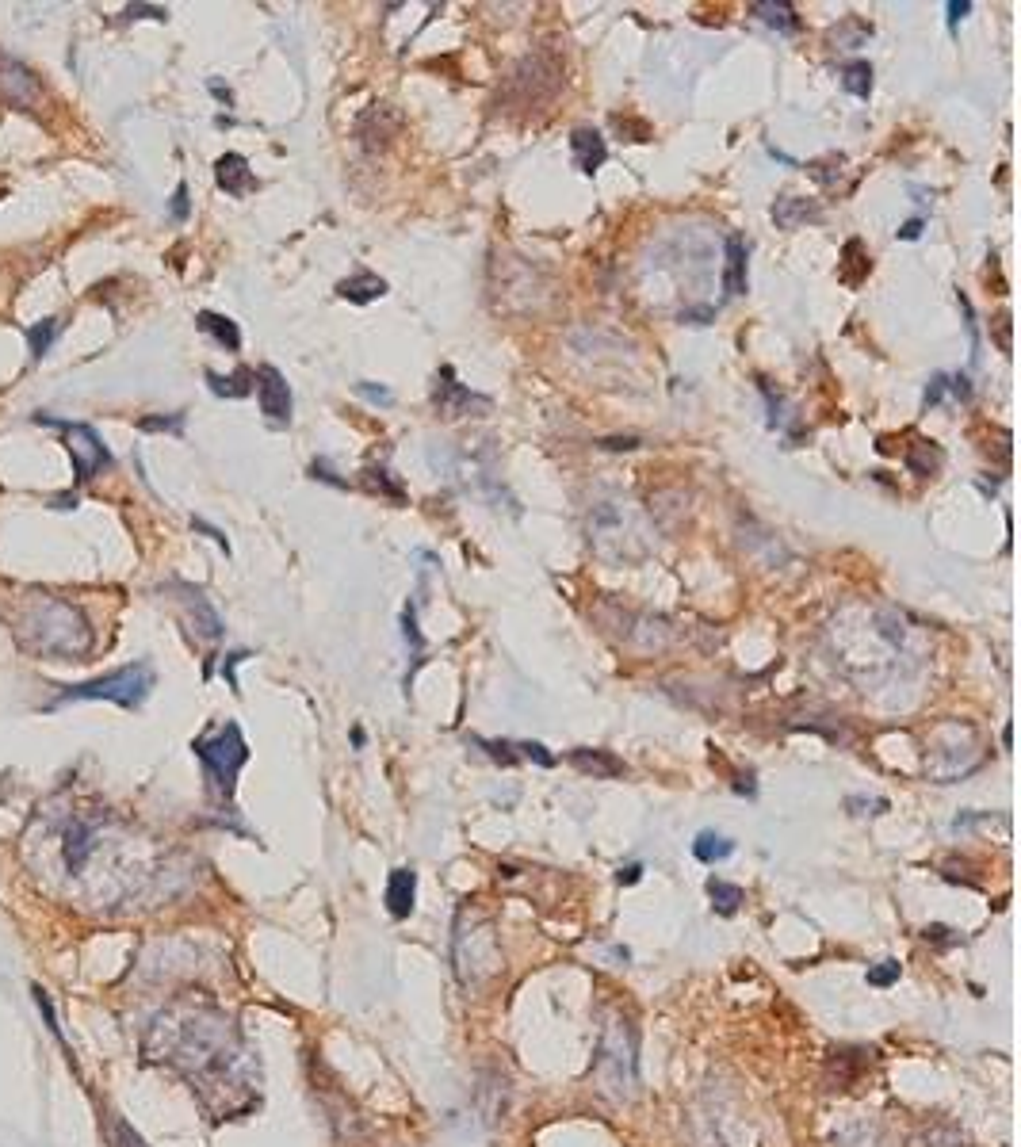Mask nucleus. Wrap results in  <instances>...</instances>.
<instances>
[{
    "label": "nucleus",
    "instance_id": "1",
    "mask_svg": "<svg viewBox=\"0 0 1021 1147\" xmlns=\"http://www.w3.org/2000/svg\"><path fill=\"white\" fill-rule=\"evenodd\" d=\"M146 1060L180 1071L215 1121L238 1117L257 1102L261 1067L230 1014L211 1002H173L153 1018Z\"/></svg>",
    "mask_w": 1021,
    "mask_h": 1147
},
{
    "label": "nucleus",
    "instance_id": "2",
    "mask_svg": "<svg viewBox=\"0 0 1021 1147\" xmlns=\"http://www.w3.org/2000/svg\"><path fill=\"white\" fill-rule=\"evenodd\" d=\"M16 635H20L23 650L39 654L46 662H54V658L85 662V654L92 650V628H88L85 612L69 601H58V597H43L27 608Z\"/></svg>",
    "mask_w": 1021,
    "mask_h": 1147
},
{
    "label": "nucleus",
    "instance_id": "3",
    "mask_svg": "<svg viewBox=\"0 0 1021 1147\" xmlns=\"http://www.w3.org/2000/svg\"><path fill=\"white\" fill-rule=\"evenodd\" d=\"M196 758L203 761V773L211 780V792L218 800H234V788H238V773L245 769L249 761V742L241 735L238 723H222L215 731L199 735L192 742Z\"/></svg>",
    "mask_w": 1021,
    "mask_h": 1147
},
{
    "label": "nucleus",
    "instance_id": "4",
    "mask_svg": "<svg viewBox=\"0 0 1021 1147\" xmlns=\"http://www.w3.org/2000/svg\"><path fill=\"white\" fill-rule=\"evenodd\" d=\"M593 1075L612 1102H628L635 1094V1033L628 1021L612 1018L601 1033V1048L593 1060Z\"/></svg>",
    "mask_w": 1021,
    "mask_h": 1147
},
{
    "label": "nucleus",
    "instance_id": "5",
    "mask_svg": "<svg viewBox=\"0 0 1021 1147\" xmlns=\"http://www.w3.org/2000/svg\"><path fill=\"white\" fill-rule=\"evenodd\" d=\"M153 670L146 662H131L123 670L104 673V677H92V681H81V685H69L58 693L54 704L46 708H58V704H73V700H108V704H119V708H142V700L153 693Z\"/></svg>",
    "mask_w": 1021,
    "mask_h": 1147
},
{
    "label": "nucleus",
    "instance_id": "6",
    "mask_svg": "<svg viewBox=\"0 0 1021 1147\" xmlns=\"http://www.w3.org/2000/svg\"><path fill=\"white\" fill-rule=\"evenodd\" d=\"M456 972L467 987H478L486 979H494L501 972V949L494 941V930L490 922H478V926H463L459 922L456 930Z\"/></svg>",
    "mask_w": 1021,
    "mask_h": 1147
},
{
    "label": "nucleus",
    "instance_id": "7",
    "mask_svg": "<svg viewBox=\"0 0 1021 1147\" xmlns=\"http://www.w3.org/2000/svg\"><path fill=\"white\" fill-rule=\"evenodd\" d=\"M39 421H43V425H58V429L66 433V448H69V459H73V475H77V482H88V478L104 475V471L111 467L108 444L100 440V433H96L92 425L54 421V417H46V413H39Z\"/></svg>",
    "mask_w": 1021,
    "mask_h": 1147
},
{
    "label": "nucleus",
    "instance_id": "8",
    "mask_svg": "<svg viewBox=\"0 0 1021 1147\" xmlns=\"http://www.w3.org/2000/svg\"><path fill=\"white\" fill-rule=\"evenodd\" d=\"M433 406L444 413V417H467V413L490 410V398H486V394H475L471 387H463L452 368H440L436 387H433Z\"/></svg>",
    "mask_w": 1021,
    "mask_h": 1147
},
{
    "label": "nucleus",
    "instance_id": "9",
    "mask_svg": "<svg viewBox=\"0 0 1021 1147\" xmlns=\"http://www.w3.org/2000/svg\"><path fill=\"white\" fill-rule=\"evenodd\" d=\"M253 379H257V398H261V413L272 421V425H291V387H287V379L280 375V368H272V364H264V368L253 371Z\"/></svg>",
    "mask_w": 1021,
    "mask_h": 1147
},
{
    "label": "nucleus",
    "instance_id": "10",
    "mask_svg": "<svg viewBox=\"0 0 1021 1147\" xmlns=\"http://www.w3.org/2000/svg\"><path fill=\"white\" fill-rule=\"evenodd\" d=\"M173 589L180 593L176 601L184 605V612H188V624H192V631H196L199 639H222V631H226V624H222V616L215 612V605L207 601V593L203 589H196V585L188 582H173Z\"/></svg>",
    "mask_w": 1021,
    "mask_h": 1147
},
{
    "label": "nucleus",
    "instance_id": "11",
    "mask_svg": "<svg viewBox=\"0 0 1021 1147\" xmlns=\"http://www.w3.org/2000/svg\"><path fill=\"white\" fill-rule=\"evenodd\" d=\"M0 100H8L12 108H31L39 100V77L8 54H0Z\"/></svg>",
    "mask_w": 1021,
    "mask_h": 1147
},
{
    "label": "nucleus",
    "instance_id": "12",
    "mask_svg": "<svg viewBox=\"0 0 1021 1147\" xmlns=\"http://www.w3.org/2000/svg\"><path fill=\"white\" fill-rule=\"evenodd\" d=\"M215 184L226 195H249L257 188V176L249 173V161L241 153H222L215 161Z\"/></svg>",
    "mask_w": 1021,
    "mask_h": 1147
},
{
    "label": "nucleus",
    "instance_id": "13",
    "mask_svg": "<svg viewBox=\"0 0 1021 1147\" xmlns=\"http://www.w3.org/2000/svg\"><path fill=\"white\" fill-rule=\"evenodd\" d=\"M570 153H574V165L586 176H593L609 161V146H605V138L593 127H578L570 134Z\"/></svg>",
    "mask_w": 1021,
    "mask_h": 1147
},
{
    "label": "nucleus",
    "instance_id": "14",
    "mask_svg": "<svg viewBox=\"0 0 1021 1147\" xmlns=\"http://www.w3.org/2000/svg\"><path fill=\"white\" fill-rule=\"evenodd\" d=\"M570 765H574L578 773L593 777V780L628 777V765L616 758V754H609V750H589V746H582V750H570Z\"/></svg>",
    "mask_w": 1021,
    "mask_h": 1147
},
{
    "label": "nucleus",
    "instance_id": "15",
    "mask_svg": "<svg viewBox=\"0 0 1021 1147\" xmlns=\"http://www.w3.org/2000/svg\"><path fill=\"white\" fill-rule=\"evenodd\" d=\"M413 899H417V872L413 868H394L387 880V910L394 918H410Z\"/></svg>",
    "mask_w": 1021,
    "mask_h": 1147
},
{
    "label": "nucleus",
    "instance_id": "16",
    "mask_svg": "<svg viewBox=\"0 0 1021 1147\" xmlns=\"http://www.w3.org/2000/svg\"><path fill=\"white\" fill-rule=\"evenodd\" d=\"M337 295L341 299H348V303H375V299H383L387 295V280L383 276H375V272H356V276H348V280L337 283Z\"/></svg>",
    "mask_w": 1021,
    "mask_h": 1147
},
{
    "label": "nucleus",
    "instance_id": "17",
    "mask_svg": "<svg viewBox=\"0 0 1021 1147\" xmlns=\"http://www.w3.org/2000/svg\"><path fill=\"white\" fill-rule=\"evenodd\" d=\"M773 218H777V226H784V230H796V226H804V222L823 218V207H819V203H807L800 195H781V199L773 203Z\"/></svg>",
    "mask_w": 1021,
    "mask_h": 1147
},
{
    "label": "nucleus",
    "instance_id": "18",
    "mask_svg": "<svg viewBox=\"0 0 1021 1147\" xmlns=\"http://www.w3.org/2000/svg\"><path fill=\"white\" fill-rule=\"evenodd\" d=\"M196 325L203 329V333H207V337H215V341L226 348V352H238V348H241L238 322H230L226 314H211V310H203V314L196 318Z\"/></svg>",
    "mask_w": 1021,
    "mask_h": 1147
},
{
    "label": "nucleus",
    "instance_id": "19",
    "mask_svg": "<svg viewBox=\"0 0 1021 1147\" xmlns=\"http://www.w3.org/2000/svg\"><path fill=\"white\" fill-rule=\"evenodd\" d=\"M727 295H742L746 291V245L739 234L727 238V276H723Z\"/></svg>",
    "mask_w": 1021,
    "mask_h": 1147
},
{
    "label": "nucleus",
    "instance_id": "20",
    "mask_svg": "<svg viewBox=\"0 0 1021 1147\" xmlns=\"http://www.w3.org/2000/svg\"><path fill=\"white\" fill-rule=\"evenodd\" d=\"M253 371L249 368H238L234 375H218V371H207V387L215 390L218 398H245V394H253Z\"/></svg>",
    "mask_w": 1021,
    "mask_h": 1147
},
{
    "label": "nucleus",
    "instance_id": "21",
    "mask_svg": "<svg viewBox=\"0 0 1021 1147\" xmlns=\"http://www.w3.org/2000/svg\"><path fill=\"white\" fill-rule=\"evenodd\" d=\"M100 1136H104L108 1147H146V1140L111 1109H104V1117H100Z\"/></svg>",
    "mask_w": 1021,
    "mask_h": 1147
},
{
    "label": "nucleus",
    "instance_id": "22",
    "mask_svg": "<svg viewBox=\"0 0 1021 1147\" xmlns=\"http://www.w3.org/2000/svg\"><path fill=\"white\" fill-rule=\"evenodd\" d=\"M754 16H758L761 23H769V27L784 31V35H792V31L800 27L796 8H792V4H784V0H758V4H754Z\"/></svg>",
    "mask_w": 1021,
    "mask_h": 1147
},
{
    "label": "nucleus",
    "instance_id": "23",
    "mask_svg": "<svg viewBox=\"0 0 1021 1147\" xmlns=\"http://www.w3.org/2000/svg\"><path fill=\"white\" fill-rule=\"evenodd\" d=\"M693 853H696V861H700V865H716V861H727V857L735 853V842H731V838H723V834H716V830H704V834H696Z\"/></svg>",
    "mask_w": 1021,
    "mask_h": 1147
},
{
    "label": "nucleus",
    "instance_id": "24",
    "mask_svg": "<svg viewBox=\"0 0 1021 1147\" xmlns=\"http://www.w3.org/2000/svg\"><path fill=\"white\" fill-rule=\"evenodd\" d=\"M62 333V318H43V322H35L31 329H27V348H31V364H39L46 352H50V345H54V337Z\"/></svg>",
    "mask_w": 1021,
    "mask_h": 1147
},
{
    "label": "nucleus",
    "instance_id": "25",
    "mask_svg": "<svg viewBox=\"0 0 1021 1147\" xmlns=\"http://www.w3.org/2000/svg\"><path fill=\"white\" fill-rule=\"evenodd\" d=\"M857 1056H861V1052H846V1048H842V1052H830V1067H826V1075H834V1071H838V1079H830V1090H846L849 1083H853V1075H857V1071H861V1060H857Z\"/></svg>",
    "mask_w": 1021,
    "mask_h": 1147
},
{
    "label": "nucleus",
    "instance_id": "26",
    "mask_svg": "<svg viewBox=\"0 0 1021 1147\" xmlns=\"http://www.w3.org/2000/svg\"><path fill=\"white\" fill-rule=\"evenodd\" d=\"M842 88H846L849 96H857V100H869L872 96V65L869 62H849L846 69H842Z\"/></svg>",
    "mask_w": 1021,
    "mask_h": 1147
},
{
    "label": "nucleus",
    "instance_id": "27",
    "mask_svg": "<svg viewBox=\"0 0 1021 1147\" xmlns=\"http://www.w3.org/2000/svg\"><path fill=\"white\" fill-rule=\"evenodd\" d=\"M364 486H368L371 494H383V498H391V501H406L402 482H394L387 467H368V471H364Z\"/></svg>",
    "mask_w": 1021,
    "mask_h": 1147
},
{
    "label": "nucleus",
    "instance_id": "28",
    "mask_svg": "<svg viewBox=\"0 0 1021 1147\" xmlns=\"http://www.w3.org/2000/svg\"><path fill=\"white\" fill-rule=\"evenodd\" d=\"M708 895H712V907L719 910V914H735L742 903V888H735V884H727V880H708Z\"/></svg>",
    "mask_w": 1021,
    "mask_h": 1147
},
{
    "label": "nucleus",
    "instance_id": "29",
    "mask_svg": "<svg viewBox=\"0 0 1021 1147\" xmlns=\"http://www.w3.org/2000/svg\"><path fill=\"white\" fill-rule=\"evenodd\" d=\"M918 448H922V455L907 452V467H911L914 475H934L937 467H941V448H934V440H918Z\"/></svg>",
    "mask_w": 1021,
    "mask_h": 1147
},
{
    "label": "nucleus",
    "instance_id": "30",
    "mask_svg": "<svg viewBox=\"0 0 1021 1147\" xmlns=\"http://www.w3.org/2000/svg\"><path fill=\"white\" fill-rule=\"evenodd\" d=\"M142 433H184V413H165V417H142Z\"/></svg>",
    "mask_w": 1021,
    "mask_h": 1147
},
{
    "label": "nucleus",
    "instance_id": "31",
    "mask_svg": "<svg viewBox=\"0 0 1021 1147\" xmlns=\"http://www.w3.org/2000/svg\"><path fill=\"white\" fill-rule=\"evenodd\" d=\"M899 979V960H880L876 968H869V987H891Z\"/></svg>",
    "mask_w": 1021,
    "mask_h": 1147
},
{
    "label": "nucleus",
    "instance_id": "32",
    "mask_svg": "<svg viewBox=\"0 0 1021 1147\" xmlns=\"http://www.w3.org/2000/svg\"><path fill=\"white\" fill-rule=\"evenodd\" d=\"M188 215H192V203H188V184H176L173 203H169V218H173V222H188Z\"/></svg>",
    "mask_w": 1021,
    "mask_h": 1147
},
{
    "label": "nucleus",
    "instance_id": "33",
    "mask_svg": "<svg viewBox=\"0 0 1021 1147\" xmlns=\"http://www.w3.org/2000/svg\"><path fill=\"white\" fill-rule=\"evenodd\" d=\"M517 758L536 761V765H544V769H551V765H555V758L547 754V746H540V742H517Z\"/></svg>",
    "mask_w": 1021,
    "mask_h": 1147
},
{
    "label": "nucleus",
    "instance_id": "34",
    "mask_svg": "<svg viewBox=\"0 0 1021 1147\" xmlns=\"http://www.w3.org/2000/svg\"><path fill=\"white\" fill-rule=\"evenodd\" d=\"M123 16H127V20H169V12L157 8V4H127Z\"/></svg>",
    "mask_w": 1021,
    "mask_h": 1147
},
{
    "label": "nucleus",
    "instance_id": "35",
    "mask_svg": "<svg viewBox=\"0 0 1021 1147\" xmlns=\"http://www.w3.org/2000/svg\"><path fill=\"white\" fill-rule=\"evenodd\" d=\"M31 998H35V1002H39V1010H43V1018H46V1029H50V1033H54V1037L62 1040V1029H58V1018H54V1006H50V998H46V991H43V987H31Z\"/></svg>",
    "mask_w": 1021,
    "mask_h": 1147
},
{
    "label": "nucleus",
    "instance_id": "36",
    "mask_svg": "<svg viewBox=\"0 0 1021 1147\" xmlns=\"http://www.w3.org/2000/svg\"><path fill=\"white\" fill-rule=\"evenodd\" d=\"M356 394H364L368 402H375V406H391L394 394L387 387H375V383H356Z\"/></svg>",
    "mask_w": 1021,
    "mask_h": 1147
},
{
    "label": "nucleus",
    "instance_id": "37",
    "mask_svg": "<svg viewBox=\"0 0 1021 1147\" xmlns=\"http://www.w3.org/2000/svg\"><path fill=\"white\" fill-rule=\"evenodd\" d=\"M949 933L953 930H945V926H926L922 937H926V941H937V945H956V937H949Z\"/></svg>",
    "mask_w": 1021,
    "mask_h": 1147
},
{
    "label": "nucleus",
    "instance_id": "38",
    "mask_svg": "<svg viewBox=\"0 0 1021 1147\" xmlns=\"http://www.w3.org/2000/svg\"><path fill=\"white\" fill-rule=\"evenodd\" d=\"M895 234H899L903 241H918V238H922V218H911V222H903Z\"/></svg>",
    "mask_w": 1021,
    "mask_h": 1147
},
{
    "label": "nucleus",
    "instance_id": "39",
    "mask_svg": "<svg viewBox=\"0 0 1021 1147\" xmlns=\"http://www.w3.org/2000/svg\"><path fill=\"white\" fill-rule=\"evenodd\" d=\"M968 12H972V4H968V0H953V4H949V27H956Z\"/></svg>",
    "mask_w": 1021,
    "mask_h": 1147
},
{
    "label": "nucleus",
    "instance_id": "40",
    "mask_svg": "<svg viewBox=\"0 0 1021 1147\" xmlns=\"http://www.w3.org/2000/svg\"><path fill=\"white\" fill-rule=\"evenodd\" d=\"M616 880H620V884H639V880H643V865L620 868V872H616Z\"/></svg>",
    "mask_w": 1021,
    "mask_h": 1147
},
{
    "label": "nucleus",
    "instance_id": "41",
    "mask_svg": "<svg viewBox=\"0 0 1021 1147\" xmlns=\"http://www.w3.org/2000/svg\"><path fill=\"white\" fill-rule=\"evenodd\" d=\"M192 528H196V532H207L211 540H218V547H226V551H230V543H226V536H222L218 528H211V524H203V520H192Z\"/></svg>",
    "mask_w": 1021,
    "mask_h": 1147
},
{
    "label": "nucleus",
    "instance_id": "42",
    "mask_svg": "<svg viewBox=\"0 0 1021 1147\" xmlns=\"http://www.w3.org/2000/svg\"><path fill=\"white\" fill-rule=\"evenodd\" d=\"M999 348L1002 352H1010V318H1006V314L999 318Z\"/></svg>",
    "mask_w": 1021,
    "mask_h": 1147
},
{
    "label": "nucleus",
    "instance_id": "43",
    "mask_svg": "<svg viewBox=\"0 0 1021 1147\" xmlns=\"http://www.w3.org/2000/svg\"><path fill=\"white\" fill-rule=\"evenodd\" d=\"M601 448H639V440H635V436H624V440H605Z\"/></svg>",
    "mask_w": 1021,
    "mask_h": 1147
},
{
    "label": "nucleus",
    "instance_id": "44",
    "mask_svg": "<svg viewBox=\"0 0 1021 1147\" xmlns=\"http://www.w3.org/2000/svg\"><path fill=\"white\" fill-rule=\"evenodd\" d=\"M50 509H77V498H73V494H62V498L50 501Z\"/></svg>",
    "mask_w": 1021,
    "mask_h": 1147
},
{
    "label": "nucleus",
    "instance_id": "45",
    "mask_svg": "<svg viewBox=\"0 0 1021 1147\" xmlns=\"http://www.w3.org/2000/svg\"><path fill=\"white\" fill-rule=\"evenodd\" d=\"M211 92H215L218 100H222V104H230V88H222L218 85V81H211Z\"/></svg>",
    "mask_w": 1021,
    "mask_h": 1147
}]
</instances>
